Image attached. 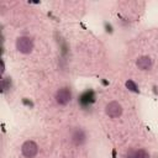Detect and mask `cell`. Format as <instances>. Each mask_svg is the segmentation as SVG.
Wrapping results in <instances>:
<instances>
[{"instance_id":"9","label":"cell","mask_w":158,"mask_h":158,"mask_svg":"<svg viewBox=\"0 0 158 158\" xmlns=\"http://www.w3.org/2000/svg\"><path fill=\"white\" fill-rule=\"evenodd\" d=\"M126 86H127L128 89H131L132 91H137V86H136V84H135L132 80H128V81L126 83Z\"/></svg>"},{"instance_id":"10","label":"cell","mask_w":158,"mask_h":158,"mask_svg":"<svg viewBox=\"0 0 158 158\" xmlns=\"http://www.w3.org/2000/svg\"><path fill=\"white\" fill-rule=\"evenodd\" d=\"M4 68H5V65H4V62L1 60V73H4V70H5Z\"/></svg>"},{"instance_id":"4","label":"cell","mask_w":158,"mask_h":158,"mask_svg":"<svg viewBox=\"0 0 158 158\" xmlns=\"http://www.w3.org/2000/svg\"><path fill=\"white\" fill-rule=\"evenodd\" d=\"M105 112L106 115H109L110 117L115 118V117H118L121 114H122V106L117 102V101H111L106 105L105 107Z\"/></svg>"},{"instance_id":"8","label":"cell","mask_w":158,"mask_h":158,"mask_svg":"<svg viewBox=\"0 0 158 158\" xmlns=\"http://www.w3.org/2000/svg\"><path fill=\"white\" fill-rule=\"evenodd\" d=\"M9 86H10V80H9L7 78L1 79V88H2V91H5Z\"/></svg>"},{"instance_id":"5","label":"cell","mask_w":158,"mask_h":158,"mask_svg":"<svg viewBox=\"0 0 158 158\" xmlns=\"http://www.w3.org/2000/svg\"><path fill=\"white\" fill-rule=\"evenodd\" d=\"M70 141H72V143L74 146H81V144H84V142L86 141V135H85L84 130H81L79 127L75 128V130H73L72 136H70Z\"/></svg>"},{"instance_id":"3","label":"cell","mask_w":158,"mask_h":158,"mask_svg":"<svg viewBox=\"0 0 158 158\" xmlns=\"http://www.w3.org/2000/svg\"><path fill=\"white\" fill-rule=\"evenodd\" d=\"M21 152L26 158H33L38 152V146L33 141H26L21 147Z\"/></svg>"},{"instance_id":"1","label":"cell","mask_w":158,"mask_h":158,"mask_svg":"<svg viewBox=\"0 0 158 158\" xmlns=\"http://www.w3.org/2000/svg\"><path fill=\"white\" fill-rule=\"evenodd\" d=\"M16 48L23 54H28L33 49V41L27 36H21L16 41Z\"/></svg>"},{"instance_id":"7","label":"cell","mask_w":158,"mask_h":158,"mask_svg":"<svg viewBox=\"0 0 158 158\" xmlns=\"http://www.w3.org/2000/svg\"><path fill=\"white\" fill-rule=\"evenodd\" d=\"M126 158H149V154L144 149H135V151H130L126 154Z\"/></svg>"},{"instance_id":"2","label":"cell","mask_w":158,"mask_h":158,"mask_svg":"<svg viewBox=\"0 0 158 158\" xmlns=\"http://www.w3.org/2000/svg\"><path fill=\"white\" fill-rule=\"evenodd\" d=\"M54 99H56V102L58 105H62V106L67 105L72 100V91H70V89L67 88V86L58 89L56 95H54Z\"/></svg>"},{"instance_id":"6","label":"cell","mask_w":158,"mask_h":158,"mask_svg":"<svg viewBox=\"0 0 158 158\" xmlns=\"http://www.w3.org/2000/svg\"><path fill=\"white\" fill-rule=\"evenodd\" d=\"M136 64H137V67H138L139 69L147 70V69H149V68L152 67V59H151L148 56H142V57H139V58L137 59Z\"/></svg>"}]
</instances>
